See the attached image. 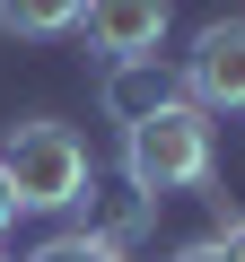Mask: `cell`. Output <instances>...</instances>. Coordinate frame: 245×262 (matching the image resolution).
Instances as JSON below:
<instances>
[{
    "label": "cell",
    "instance_id": "cell-3",
    "mask_svg": "<svg viewBox=\"0 0 245 262\" xmlns=\"http://www.w3.org/2000/svg\"><path fill=\"white\" fill-rule=\"evenodd\" d=\"M201 114H245V18H210L184 53V79H175Z\"/></svg>",
    "mask_w": 245,
    "mask_h": 262
},
{
    "label": "cell",
    "instance_id": "cell-6",
    "mask_svg": "<svg viewBox=\"0 0 245 262\" xmlns=\"http://www.w3.org/2000/svg\"><path fill=\"white\" fill-rule=\"evenodd\" d=\"M184 88H175V70L158 61V53H140V61H105V79H96V105H105V122H149L158 105H175Z\"/></svg>",
    "mask_w": 245,
    "mask_h": 262
},
{
    "label": "cell",
    "instance_id": "cell-10",
    "mask_svg": "<svg viewBox=\"0 0 245 262\" xmlns=\"http://www.w3.org/2000/svg\"><path fill=\"white\" fill-rule=\"evenodd\" d=\"M175 262H228V253H219V236H201V245H175Z\"/></svg>",
    "mask_w": 245,
    "mask_h": 262
},
{
    "label": "cell",
    "instance_id": "cell-9",
    "mask_svg": "<svg viewBox=\"0 0 245 262\" xmlns=\"http://www.w3.org/2000/svg\"><path fill=\"white\" fill-rule=\"evenodd\" d=\"M210 236H219V253H228V262H245V210H236L219 184H210Z\"/></svg>",
    "mask_w": 245,
    "mask_h": 262
},
{
    "label": "cell",
    "instance_id": "cell-11",
    "mask_svg": "<svg viewBox=\"0 0 245 262\" xmlns=\"http://www.w3.org/2000/svg\"><path fill=\"white\" fill-rule=\"evenodd\" d=\"M9 219H18V192H9V175H0V236H9Z\"/></svg>",
    "mask_w": 245,
    "mask_h": 262
},
{
    "label": "cell",
    "instance_id": "cell-4",
    "mask_svg": "<svg viewBox=\"0 0 245 262\" xmlns=\"http://www.w3.org/2000/svg\"><path fill=\"white\" fill-rule=\"evenodd\" d=\"M167 27H175V0H88L79 9V35L96 61H140L167 44Z\"/></svg>",
    "mask_w": 245,
    "mask_h": 262
},
{
    "label": "cell",
    "instance_id": "cell-12",
    "mask_svg": "<svg viewBox=\"0 0 245 262\" xmlns=\"http://www.w3.org/2000/svg\"><path fill=\"white\" fill-rule=\"evenodd\" d=\"M0 262H9V253H0Z\"/></svg>",
    "mask_w": 245,
    "mask_h": 262
},
{
    "label": "cell",
    "instance_id": "cell-5",
    "mask_svg": "<svg viewBox=\"0 0 245 262\" xmlns=\"http://www.w3.org/2000/svg\"><path fill=\"white\" fill-rule=\"evenodd\" d=\"M79 236H96V245H114V253H140V245L158 236V201H149L140 184H88Z\"/></svg>",
    "mask_w": 245,
    "mask_h": 262
},
{
    "label": "cell",
    "instance_id": "cell-8",
    "mask_svg": "<svg viewBox=\"0 0 245 262\" xmlns=\"http://www.w3.org/2000/svg\"><path fill=\"white\" fill-rule=\"evenodd\" d=\"M27 262H132V253H114V245H96V236H79V227H62V236H44Z\"/></svg>",
    "mask_w": 245,
    "mask_h": 262
},
{
    "label": "cell",
    "instance_id": "cell-1",
    "mask_svg": "<svg viewBox=\"0 0 245 262\" xmlns=\"http://www.w3.org/2000/svg\"><path fill=\"white\" fill-rule=\"evenodd\" d=\"M122 184H140L149 201H167V192H210V184H219V122H210L193 96L158 105L149 122L122 131Z\"/></svg>",
    "mask_w": 245,
    "mask_h": 262
},
{
    "label": "cell",
    "instance_id": "cell-2",
    "mask_svg": "<svg viewBox=\"0 0 245 262\" xmlns=\"http://www.w3.org/2000/svg\"><path fill=\"white\" fill-rule=\"evenodd\" d=\"M0 175H9V192H18V210H79L88 201V184H96V158H88V140L62 122V114H18L9 131H0Z\"/></svg>",
    "mask_w": 245,
    "mask_h": 262
},
{
    "label": "cell",
    "instance_id": "cell-7",
    "mask_svg": "<svg viewBox=\"0 0 245 262\" xmlns=\"http://www.w3.org/2000/svg\"><path fill=\"white\" fill-rule=\"evenodd\" d=\"M79 9H88V0H0V35L53 44V35H79Z\"/></svg>",
    "mask_w": 245,
    "mask_h": 262
}]
</instances>
